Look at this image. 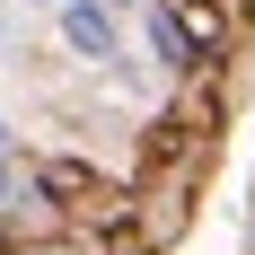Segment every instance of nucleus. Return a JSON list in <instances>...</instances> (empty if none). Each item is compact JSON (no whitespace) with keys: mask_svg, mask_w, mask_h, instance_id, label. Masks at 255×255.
I'll list each match as a JSON object with an SVG mask.
<instances>
[{"mask_svg":"<svg viewBox=\"0 0 255 255\" xmlns=\"http://www.w3.org/2000/svg\"><path fill=\"white\" fill-rule=\"evenodd\" d=\"M115 9H132V0H115Z\"/></svg>","mask_w":255,"mask_h":255,"instance_id":"5","label":"nucleus"},{"mask_svg":"<svg viewBox=\"0 0 255 255\" xmlns=\"http://www.w3.org/2000/svg\"><path fill=\"white\" fill-rule=\"evenodd\" d=\"M44 9H62V0H44Z\"/></svg>","mask_w":255,"mask_h":255,"instance_id":"6","label":"nucleus"},{"mask_svg":"<svg viewBox=\"0 0 255 255\" xmlns=\"http://www.w3.org/2000/svg\"><path fill=\"white\" fill-rule=\"evenodd\" d=\"M62 44L79 62H115V18H106L97 0H62Z\"/></svg>","mask_w":255,"mask_h":255,"instance_id":"3","label":"nucleus"},{"mask_svg":"<svg viewBox=\"0 0 255 255\" xmlns=\"http://www.w3.org/2000/svg\"><path fill=\"white\" fill-rule=\"evenodd\" d=\"M158 18L194 44V62H220L238 44V0H158Z\"/></svg>","mask_w":255,"mask_h":255,"instance_id":"2","label":"nucleus"},{"mask_svg":"<svg viewBox=\"0 0 255 255\" xmlns=\"http://www.w3.org/2000/svg\"><path fill=\"white\" fill-rule=\"evenodd\" d=\"M0 167H9V124H0Z\"/></svg>","mask_w":255,"mask_h":255,"instance_id":"4","label":"nucleus"},{"mask_svg":"<svg viewBox=\"0 0 255 255\" xmlns=\"http://www.w3.org/2000/svg\"><path fill=\"white\" fill-rule=\"evenodd\" d=\"M35 185H44L71 220H106V211H124V185H106L88 158H44V167H35Z\"/></svg>","mask_w":255,"mask_h":255,"instance_id":"1","label":"nucleus"}]
</instances>
